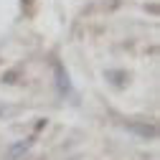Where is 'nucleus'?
Wrapping results in <instances>:
<instances>
[{"label": "nucleus", "instance_id": "7ed1b4c3", "mask_svg": "<svg viewBox=\"0 0 160 160\" xmlns=\"http://www.w3.org/2000/svg\"><path fill=\"white\" fill-rule=\"evenodd\" d=\"M23 3H28V5H31V3H33V0H23Z\"/></svg>", "mask_w": 160, "mask_h": 160}, {"label": "nucleus", "instance_id": "f257e3e1", "mask_svg": "<svg viewBox=\"0 0 160 160\" xmlns=\"http://www.w3.org/2000/svg\"><path fill=\"white\" fill-rule=\"evenodd\" d=\"M28 150H31V140H21V142H15V145H10V148H8L5 160H21Z\"/></svg>", "mask_w": 160, "mask_h": 160}, {"label": "nucleus", "instance_id": "f03ea898", "mask_svg": "<svg viewBox=\"0 0 160 160\" xmlns=\"http://www.w3.org/2000/svg\"><path fill=\"white\" fill-rule=\"evenodd\" d=\"M53 74H56V87H58V92H61V94H66L69 89H71V84H69V74L64 71V66L61 64H53Z\"/></svg>", "mask_w": 160, "mask_h": 160}]
</instances>
